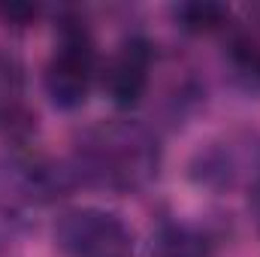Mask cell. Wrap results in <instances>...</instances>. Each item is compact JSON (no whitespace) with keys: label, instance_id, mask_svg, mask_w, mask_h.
Wrapping results in <instances>:
<instances>
[{"label":"cell","instance_id":"1","mask_svg":"<svg viewBox=\"0 0 260 257\" xmlns=\"http://www.w3.org/2000/svg\"><path fill=\"white\" fill-rule=\"evenodd\" d=\"M70 167L82 185L130 194L157 179L160 142L142 121H100L79 136Z\"/></svg>","mask_w":260,"mask_h":257},{"label":"cell","instance_id":"3","mask_svg":"<svg viewBox=\"0 0 260 257\" xmlns=\"http://www.w3.org/2000/svg\"><path fill=\"white\" fill-rule=\"evenodd\" d=\"M55 245L64 257H133V230L106 209H70L55 224Z\"/></svg>","mask_w":260,"mask_h":257},{"label":"cell","instance_id":"9","mask_svg":"<svg viewBox=\"0 0 260 257\" xmlns=\"http://www.w3.org/2000/svg\"><path fill=\"white\" fill-rule=\"evenodd\" d=\"M37 12H40L37 6H3V9H0V15H3L6 21L18 24V27H21V24H30V21L37 18Z\"/></svg>","mask_w":260,"mask_h":257},{"label":"cell","instance_id":"10","mask_svg":"<svg viewBox=\"0 0 260 257\" xmlns=\"http://www.w3.org/2000/svg\"><path fill=\"white\" fill-rule=\"evenodd\" d=\"M248 212H251L254 230H257V236H260V176L251 182V191H248Z\"/></svg>","mask_w":260,"mask_h":257},{"label":"cell","instance_id":"8","mask_svg":"<svg viewBox=\"0 0 260 257\" xmlns=\"http://www.w3.org/2000/svg\"><path fill=\"white\" fill-rule=\"evenodd\" d=\"M173 24L191 37H206V34H218L230 24V6L227 3H215V0H188V3H176L170 9Z\"/></svg>","mask_w":260,"mask_h":257},{"label":"cell","instance_id":"2","mask_svg":"<svg viewBox=\"0 0 260 257\" xmlns=\"http://www.w3.org/2000/svg\"><path fill=\"white\" fill-rule=\"evenodd\" d=\"M100 76L97 64V43L85 21L79 18H61L55 52L43 67V88L52 106L73 112L82 109L91 97V88Z\"/></svg>","mask_w":260,"mask_h":257},{"label":"cell","instance_id":"4","mask_svg":"<svg viewBox=\"0 0 260 257\" xmlns=\"http://www.w3.org/2000/svg\"><path fill=\"white\" fill-rule=\"evenodd\" d=\"M151 64H154V49L139 34H130L112 52V58L100 73V82L115 109H136L142 103L151 82Z\"/></svg>","mask_w":260,"mask_h":257},{"label":"cell","instance_id":"7","mask_svg":"<svg viewBox=\"0 0 260 257\" xmlns=\"http://www.w3.org/2000/svg\"><path fill=\"white\" fill-rule=\"evenodd\" d=\"M224 67L233 88L248 97H260V34L233 30L224 43Z\"/></svg>","mask_w":260,"mask_h":257},{"label":"cell","instance_id":"6","mask_svg":"<svg viewBox=\"0 0 260 257\" xmlns=\"http://www.w3.org/2000/svg\"><path fill=\"white\" fill-rule=\"evenodd\" d=\"M218 239L197 224L167 221L154 230L148 242V257H215Z\"/></svg>","mask_w":260,"mask_h":257},{"label":"cell","instance_id":"11","mask_svg":"<svg viewBox=\"0 0 260 257\" xmlns=\"http://www.w3.org/2000/svg\"><path fill=\"white\" fill-rule=\"evenodd\" d=\"M245 15L251 18V24H254L251 30L257 34V27H260V3H251V6H245Z\"/></svg>","mask_w":260,"mask_h":257},{"label":"cell","instance_id":"5","mask_svg":"<svg viewBox=\"0 0 260 257\" xmlns=\"http://www.w3.org/2000/svg\"><path fill=\"white\" fill-rule=\"evenodd\" d=\"M245 167H248V157L239 151V142L218 139L194 151V157L188 160V179L197 188L221 194L239 185V179L245 176Z\"/></svg>","mask_w":260,"mask_h":257}]
</instances>
